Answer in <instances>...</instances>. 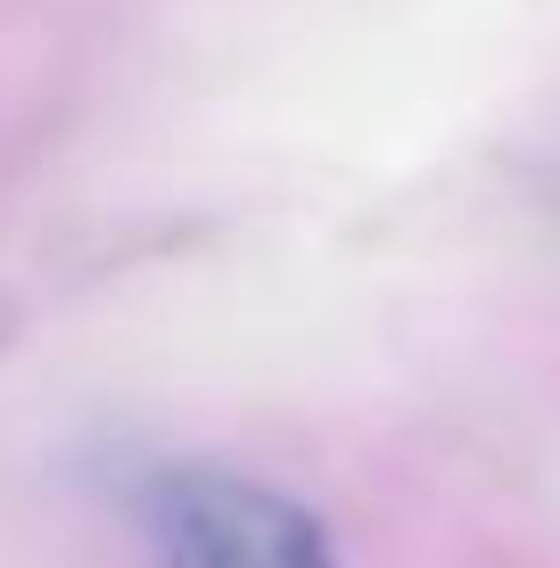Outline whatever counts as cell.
<instances>
[{"mask_svg": "<svg viewBox=\"0 0 560 568\" xmlns=\"http://www.w3.org/2000/svg\"><path fill=\"white\" fill-rule=\"evenodd\" d=\"M157 568H346L330 527L305 511L288 486H264L247 469L165 462L132 486Z\"/></svg>", "mask_w": 560, "mask_h": 568, "instance_id": "1", "label": "cell"}]
</instances>
